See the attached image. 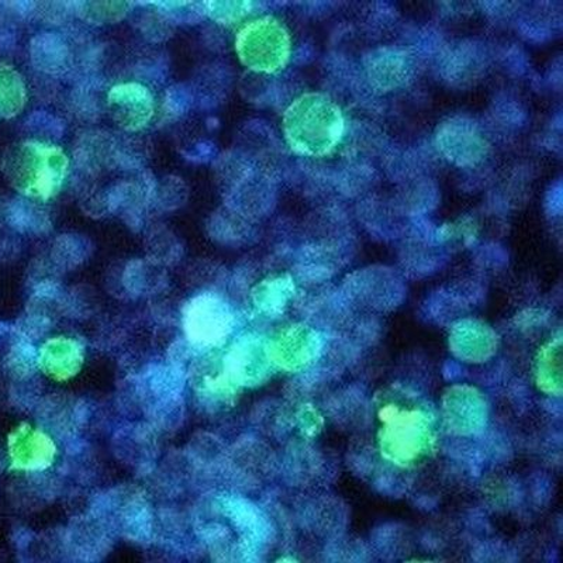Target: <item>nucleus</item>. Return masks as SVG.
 Wrapping results in <instances>:
<instances>
[{
    "mask_svg": "<svg viewBox=\"0 0 563 563\" xmlns=\"http://www.w3.org/2000/svg\"><path fill=\"white\" fill-rule=\"evenodd\" d=\"M69 161L57 145L22 141L7 150L2 170L8 183L27 198L48 200L62 190Z\"/></svg>",
    "mask_w": 563,
    "mask_h": 563,
    "instance_id": "1",
    "label": "nucleus"
},
{
    "mask_svg": "<svg viewBox=\"0 0 563 563\" xmlns=\"http://www.w3.org/2000/svg\"><path fill=\"white\" fill-rule=\"evenodd\" d=\"M26 85L16 69L0 67V118L10 119L22 112L26 104Z\"/></svg>",
    "mask_w": 563,
    "mask_h": 563,
    "instance_id": "5",
    "label": "nucleus"
},
{
    "mask_svg": "<svg viewBox=\"0 0 563 563\" xmlns=\"http://www.w3.org/2000/svg\"><path fill=\"white\" fill-rule=\"evenodd\" d=\"M108 100L114 119L128 130L144 128L154 113L153 95L143 85H119L109 93Z\"/></svg>",
    "mask_w": 563,
    "mask_h": 563,
    "instance_id": "3",
    "label": "nucleus"
},
{
    "mask_svg": "<svg viewBox=\"0 0 563 563\" xmlns=\"http://www.w3.org/2000/svg\"><path fill=\"white\" fill-rule=\"evenodd\" d=\"M285 33L273 20L264 19L241 30L238 52L241 62L253 69L274 70L282 64Z\"/></svg>",
    "mask_w": 563,
    "mask_h": 563,
    "instance_id": "2",
    "label": "nucleus"
},
{
    "mask_svg": "<svg viewBox=\"0 0 563 563\" xmlns=\"http://www.w3.org/2000/svg\"><path fill=\"white\" fill-rule=\"evenodd\" d=\"M186 310V329L194 335L202 336V340H218L228 329V311L213 296L196 298Z\"/></svg>",
    "mask_w": 563,
    "mask_h": 563,
    "instance_id": "4",
    "label": "nucleus"
}]
</instances>
